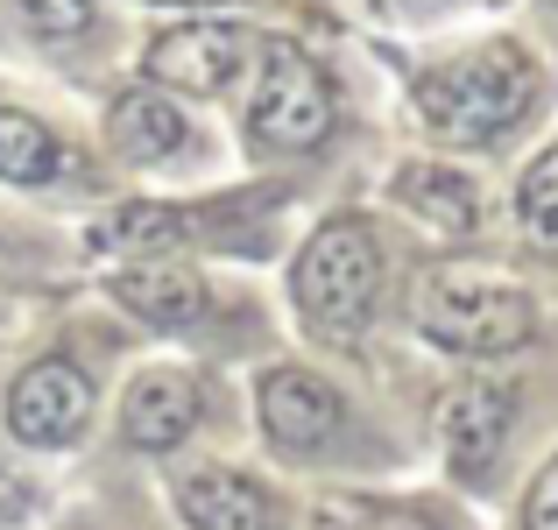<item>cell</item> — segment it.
<instances>
[{"label": "cell", "mask_w": 558, "mask_h": 530, "mask_svg": "<svg viewBox=\"0 0 558 530\" xmlns=\"http://www.w3.org/2000/svg\"><path fill=\"white\" fill-rule=\"evenodd\" d=\"M57 170H64V149H57L50 128H43L36 113H22V107H0V177L22 184V191H36V184H50Z\"/></svg>", "instance_id": "4fadbf2b"}, {"label": "cell", "mask_w": 558, "mask_h": 530, "mask_svg": "<svg viewBox=\"0 0 558 530\" xmlns=\"http://www.w3.org/2000/svg\"><path fill=\"white\" fill-rule=\"evenodd\" d=\"M247 50H255V36H247L241 22H184V28H163V36L149 43V57H142V71L156 79V93H219V85H233V71L247 64Z\"/></svg>", "instance_id": "5b68a950"}, {"label": "cell", "mask_w": 558, "mask_h": 530, "mask_svg": "<svg viewBox=\"0 0 558 530\" xmlns=\"http://www.w3.org/2000/svg\"><path fill=\"white\" fill-rule=\"evenodd\" d=\"M381 8H389V14H410V22H417V14H446V8H460V0H381Z\"/></svg>", "instance_id": "ac0fdd59"}, {"label": "cell", "mask_w": 558, "mask_h": 530, "mask_svg": "<svg viewBox=\"0 0 558 530\" xmlns=\"http://www.w3.org/2000/svg\"><path fill=\"white\" fill-rule=\"evenodd\" d=\"M375 530H424L417 517H389V523H375Z\"/></svg>", "instance_id": "d6986e66"}, {"label": "cell", "mask_w": 558, "mask_h": 530, "mask_svg": "<svg viewBox=\"0 0 558 530\" xmlns=\"http://www.w3.org/2000/svg\"><path fill=\"white\" fill-rule=\"evenodd\" d=\"M247 128L262 149H318L332 128V85L298 43H269L247 99Z\"/></svg>", "instance_id": "277c9868"}, {"label": "cell", "mask_w": 558, "mask_h": 530, "mask_svg": "<svg viewBox=\"0 0 558 530\" xmlns=\"http://www.w3.org/2000/svg\"><path fill=\"white\" fill-rule=\"evenodd\" d=\"M396 191H403V205H417L424 219H438V227H452V233H460L466 219H474V191H466V177H452V170L403 164Z\"/></svg>", "instance_id": "5bb4252c"}, {"label": "cell", "mask_w": 558, "mask_h": 530, "mask_svg": "<svg viewBox=\"0 0 558 530\" xmlns=\"http://www.w3.org/2000/svg\"><path fill=\"white\" fill-rule=\"evenodd\" d=\"M107 135L128 164H163V156H178L191 142V121H184L178 99H163V93H121L107 113Z\"/></svg>", "instance_id": "7c38bea8"}, {"label": "cell", "mask_w": 558, "mask_h": 530, "mask_svg": "<svg viewBox=\"0 0 558 530\" xmlns=\"http://www.w3.org/2000/svg\"><path fill=\"white\" fill-rule=\"evenodd\" d=\"M191 424H198V389H191V375H142L121 403V432H128V446H142V453L184 446Z\"/></svg>", "instance_id": "8fae6325"}, {"label": "cell", "mask_w": 558, "mask_h": 530, "mask_svg": "<svg viewBox=\"0 0 558 530\" xmlns=\"http://www.w3.org/2000/svg\"><path fill=\"white\" fill-rule=\"evenodd\" d=\"M178 517L191 530H283L269 489L255 474H241V467H198V474H184L178 481Z\"/></svg>", "instance_id": "ba28073f"}, {"label": "cell", "mask_w": 558, "mask_h": 530, "mask_svg": "<svg viewBox=\"0 0 558 530\" xmlns=\"http://www.w3.org/2000/svg\"><path fill=\"white\" fill-rule=\"evenodd\" d=\"M262 432L283 453H312L340 432V396L304 368H269L262 375Z\"/></svg>", "instance_id": "52a82bcc"}, {"label": "cell", "mask_w": 558, "mask_h": 530, "mask_svg": "<svg viewBox=\"0 0 558 530\" xmlns=\"http://www.w3.org/2000/svg\"><path fill=\"white\" fill-rule=\"evenodd\" d=\"M517 213L537 241L558 248V149H545L531 170H523V191H517Z\"/></svg>", "instance_id": "9a60e30c"}, {"label": "cell", "mask_w": 558, "mask_h": 530, "mask_svg": "<svg viewBox=\"0 0 558 530\" xmlns=\"http://www.w3.org/2000/svg\"><path fill=\"white\" fill-rule=\"evenodd\" d=\"M509 403H517V396H509L502 382H488V375L460 382V389L446 396V418H438V432H446V453H452V467H460L466 481H474L481 467H488L495 453H502Z\"/></svg>", "instance_id": "9c48e42d"}, {"label": "cell", "mask_w": 558, "mask_h": 530, "mask_svg": "<svg viewBox=\"0 0 558 530\" xmlns=\"http://www.w3.org/2000/svg\"><path fill=\"white\" fill-rule=\"evenodd\" d=\"M93 424V382L78 361H36L8 389V432L22 446H71Z\"/></svg>", "instance_id": "8992f818"}, {"label": "cell", "mask_w": 558, "mask_h": 530, "mask_svg": "<svg viewBox=\"0 0 558 530\" xmlns=\"http://www.w3.org/2000/svg\"><path fill=\"white\" fill-rule=\"evenodd\" d=\"M163 8H213V0H163Z\"/></svg>", "instance_id": "ffe728a7"}, {"label": "cell", "mask_w": 558, "mask_h": 530, "mask_svg": "<svg viewBox=\"0 0 558 530\" xmlns=\"http://www.w3.org/2000/svg\"><path fill=\"white\" fill-rule=\"evenodd\" d=\"M107 290L135 318H149V326H163V333H184V326L205 318V284L191 269H178V262H163V255H156V262H128Z\"/></svg>", "instance_id": "30bf717a"}, {"label": "cell", "mask_w": 558, "mask_h": 530, "mask_svg": "<svg viewBox=\"0 0 558 530\" xmlns=\"http://www.w3.org/2000/svg\"><path fill=\"white\" fill-rule=\"evenodd\" d=\"M381 290V241L368 233V219H326V227L304 241L298 269H290V298H298V318L318 333V340H354L375 312Z\"/></svg>", "instance_id": "3957f363"}, {"label": "cell", "mask_w": 558, "mask_h": 530, "mask_svg": "<svg viewBox=\"0 0 558 530\" xmlns=\"http://www.w3.org/2000/svg\"><path fill=\"white\" fill-rule=\"evenodd\" d=\"M14 22L36 28V36H78L93 22V0H8Z\"/></svg>", "instance_id": "2e32d148"}, {"label": "cell", "mask_w": 558, "mask_h": 530, "mask_svg": "<svg viewBox=\"0 0 558 530\" xmlns=\"http://www.w3.org/2000/svg\"><path fill=\"white\" fill-rule=\"evenodd\" d=\"M410 318L432 347L466 353V361H495L531 340V298L517 276L488 269V262H446L410 290Z\"/></svg>", "instance_id": "6da1fadb"}, {"label": "cell", "mask_w": 558, "mask_h": 530, "mask_svg": "<svg viewBox=\"0 0 558 530\" xmlns=\"http://www.w3.org/2000/svg\"><path fill=\"white\" fill-rule=\"evenodd\" d=\"M537 99V71L517 43H481L466 57H446L417 79V121L438 142H495L502 128L523 121V107Z\"/></svg>", "instance_id": "7a4b0ae2"}, {"label": "cell", "mask_w": 558, "mask_h": 530, "mask_svg": "<svg viewBox=\"0 0 558 530\" xmlns=\"http://www.w3.org/2000/svg\"><path fill=\"white\" fill-rule=\"evenodd\" d=\"M523 530H558V460L531 481V495H523Z\"/></svg>", "instance_id": "e0dca14e"}]
</instances>
